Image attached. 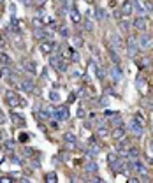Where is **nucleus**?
Returning <instances> with one entry per match:
<instances>
[{"label": "nucleus", "instance_id": "nucleus-37", "mask_svg": "<svg viewBox=\"0 0 153 183\" xmlns=\"http://www.w3.org/2000/svg\"><path fill=\"white\" fill-rule=\"evenodd\" d=\"M4 122H6V116H4V114L0 113V123H4Z\"/></svg>", "mask_w": 153, "mask_h": 183}, {"label": "nucleus", "instance_id": "nucleus-28", "mask_svg": "<svg viewBox=\"0 0 153 183\" xmlns=\"http://www.w3.org/2000/svg\"><path fill=\"white\" fill-rule=\"evenodd\" d=\"M60 35H62V37H69V30H67L65 27L60 28Z\"/></svg>", "mask_w": 153, "mask_h": 183}, {"label": "nucleus", "instance_id": "nucleus-3", "mask_svg": "<svg viewBox=\"0 0 153 183\" xmlns=\"http://www.w3.org/2000/svg\"><path fill=\"white\" fill-rule=\"evenodd\" d=\"M139 46L141 48H151L153 46V39L148 35V33H142V35H139Z\"/></svg>", "mask_w": 153, "mask_h": 183}, {"label": "nucleus", "instance_id": "nucleus-31", "mask_svg": "<svg viewBox=\"0 0 153 183\" xmlns=\"http://www.w3.org/2000/svg\"><path fill=\"white\" fill-rule=\"evenodd\" d=\"M134 120H136L137 123H139V125H141V127H142V123H144V120H142V116H141V114H137V116H136V118H134Z\"/></svg>", "mask_w": 153, "mask_h": 183}, {"label": "nucleus", "instance_id": "nucleus-27", "mask_svg": "<svg viewBox=\"0 0 153 183\" xmlns=\"http://www.w3.org/2000/svg\"><path fill=\"white\" fill-rule=\"evenodd\" d=\"M129 27H130V23L125 21V20H123V21L120 23V28H121V30H129Z\"/></svg>", "mask_w": 153, "mask_h": 183}, {"label": "nucleus", "instance_id": "nucleus-17", "mask_svg": "<svg viewBox=\"0 0 153 183\" xmlns=\"http://www.w3.org/2000/svg\"><path fill=\"white\" fill-rule=\"evenodd\" d=\"M95 16H97V20H107V14H106L102 9H97V11H95Z\"/></svg>", "mask_w": 153, "mask_h": 183}, {"label": "nucleus", "instance_id": "nucleus-32", "mask_svg": "<svg viewBox=\"0 0 153 183\" xmlns=\"http://www.w3.org/2000/svg\"><path fill=\"white\" fill-rule=\"evenodd\" d=\"M39 118H42V120H48V118H49V114L46 113V111H41V114H39Z\"/></svg>", "mask_w": 153, "mask_h": 183}, {"label": "nucleus", "instance_id": "nucleus-18", "mask_svg": "<svg viewBox=\"0 0 153 183\" xmlns=\"http://www.w3.org/2000/svg\"><path fill=\"white\" fill-rule=\"evenodd\" d=\"M107 134H109V132H107L106 127H98V129H97V136H98V137H106Z\"/></svg>", "mask_w": 153, "mask_h": 183}, {"label": "nucleus", "instance_id": "nucleus-21", "mask_svg": "<svg viewBox=\"0 0 153 183\" xmlns=\"http://www.w3.org/2000/svg\"><path fill=\"white\" fill-rule=\"evenodd\" d=\"M109 56H111V58H113V62H115L116 65L120 64V58H118V55L115 53V49H109Z\"/></svg>", "mask_w": 153, "mask_h": 183}, {"label": "nucleus", "instance_id": "nucleus-34", "mask_svg": "<svg viewBox=\"0 0 153 183\" xmlns=\"http://www.w3.org/2000/svg\"><path fill=\"white\" fill-rule=\"evenodd\" d=\"M74 42H76L77 46H81V44H83V41H81V37H77V35H74Z\"/></svg>", "mask_w": 153, "mask_h": 183}, {"label": "nucleus", "instance_id": "nucleus-4", "mask_svg": "<svg viewBox=\"0 0 153 183\" xmlns=\"http://www.w3.org/2000/svg\"><path fill=\"white\" fill-rule=\"evenodd\" d=\"M132 25H134V28H136V30H141V32H144V30H146V20H144L142 16L136 18Z\"/></svg>", "mask_w": 153, "mask_h": 183}, {"label": "nucleus", "instance_id": "nucleus-12", "mask_svg": "<svg viewBox=\"0 0 153 183\" xmlns=\"http://www.w3.org/2000/svg\"><path fill=\"white\" fill-rule=\"evenodd\" d=\"M85 169H86L88 172H97V169H98V167H97V162H88Z\"/></svg>", "mask_w": 153, "mask_h": 183}, {"label": "nucleus", "instance_id": "nucleus-6", "mask_svg": "<svg viewBox=\"0 0 153 183\" xmlns=\"http://www.w3.org/2000/svg\"><path fill=\"white\" fill-rule=\"evenodd\" d=\"M53 48H55V42H53V41H42V42H41V49H42L44 55H49Z\"/></svg>", "mask_w": 153, "mask_h": 183}, {"label": "nucleus", "instance_id": "nucleus-20", "mask_svg": "<svg viewBox=\"0 0 153 183\" xmlns=\"http://www.w3.org/2000/svg\"><path fill=\"white\" fill-rule=\"evenodd\" d=\"M95 74H97L98 79H104V78H106V72L100 69V67H95Z\"/></svg>", "mask_w": 153, "mask_h": 183}, {"label": "nucleus", "instance_id": "nucleus-9", "mask_svg": "<svg viewBox=\"0 0 153 183\" xmlns=\"http://www.w3.org/2000/svg\"><path fill=\"white\" fill-rule=\"evenodd\" d=\"M113 139H116V141H120L121 137H125V129L123 127H116L115 130H113Z\"/></svg>", "mask_w": 153, "mask_h": 183}, {"label": "nucleus", "instance_id": "nucleus-1", "mask_svg": "<svg viewBox=\"0 0 153 183\" xmlns=\"http://www.w3.org/2000/svg\"><path fill=\"white\" fill-rule=\"evenodd\" d=\"M6 100H7V104H9L11 108H18V106H21L23 104L14 92H6Z\"/></svg>", "mask_w": 153, "mask_h": 183}, {"label": "nucleus", "instance_id": "nucleus-11", "mask_svg": "<svg viewBox=\"0 0 153 183\" xmlns=\"http://www.w3.org/2000/svg\"><path fill=\"white\" fill-rule=\"evenodd\" d=\"M111 42H113L115 48H120L121 46V37L118 35V33H113V35H111Z\"/></svg>", "mask_w": 153, "mask_h": 183}, {"label": "nucleus", "instance_id": "nucleus-22", "mask_svg": "<svg viewBox=\"0 0 153 183\" xmlns=\"http://www.w3.org/2000/svg\"><path fill=\"white\" fill-rule=\"evenodd\" d=\"M35 37L37 39H41V41H44V39H46V32H44V30H35Z\"/></svg>", "mask_w": 153, "mask_h": 183}, {"label": "nucleus", "instance_id": "nucleus-13", "mask_svg": "<svg viewBox=\"0 0 153 183\" xmlns=\"http://www.w3.org/2000/svg\"><path fill=\"white\" fill-rule=\"evenodd\" d=\"M129 157H132V158H139V150H137L136 146H130V148H129Z\"/></svg>", "mask_w": 153, "mask_h": 183}, {"label": "nucleus", "instance_id": "nucleus-15", "mask_svg": "<svg viewBox=\"0 0 153 183\" xmlns=\"http://www.w3.org/2000/svg\"><path fill=\"white\" fill-rule=\"evenodd\" d=\"M65 141H67V143H71V146H74V143H76V136L72 134V132H67V134H65Z\"/></svg>", "mask_w": 153, "mask_h": 183}, {"label": "nucleus", "instance_id": "nucleus-25", "mask_svg": "<svg viewBox=\"0 0 153 183\" xmlns=\"http://www.w3.org/2000/svg\"><path fill=\"white\" fill-rule=\"evenodd\" d=\"M85 28H86L88 32H92L93 30V23L90 21V20H85Z\"/></svg>", "mask_w": 153, "mask_h": 183}, {"label": "nucleus", "instance_id": "nucleus-16", "mask_svg": "<svg viewBox=\"0 0 153 183\" xmlns=\"http://www.w3.org/2000/svg\"><path fill=\"white\" fill-rule=\"evenodd\" d=\"M25 69H27L30 74H35V72H37V69H35V65H33L32 62H27V64H25Z\"/></svg>", "mask_w": 153, "mask_h": 183}, {"label": "nucleus", "instance_id": "nucleus-23", "mask_svg": "<svg viewBox=\"0 0 153 183\" xmlns=\"http://www.w3.org/2000/svg\"><path fill=\"white\" fill-rule=\"evenodd\" d=\"M0 62H4L6 65H9V64H11V58H9L6 53H0Z\"/></svg>", "mask_w": 153, "mask_h": 183}, {"label": "nucleus", "instance_id": "nucleus-30", "mask_svg": "<svg viewBox=\"0 0 153 183\" xmlns=\"http://www.w3.org/2000/svg\"><path fill=\"white\" fill-rule=\"evenodd\" d=\"M120 78H121V70L118 67H115V79H120Z\"/></svg>", "mask_w": 153, "mask_h": 183}, {"label": "nucleus", "instance_id": "nucleus-38", "mask_svg": "<svg viewBox=\"0 0 153 183\" xmlns=\"http://www.w3.org/2000/svg\"><path fill=\"white\" fill-rule=\"evenodd\" d=\"M23 4H25V6H30V4H32V0H21Z\"/></svg>", "mask_w": 153, "mask_h": 183}, {"label": "nucleus", "instance_id": "nucleus-29", "mask_svg": "<svg viewBox=\"0 0 153 183\" xmlns=\"http://www.w3.org/2000/svg\"><path fill=\"white\" fill-rule=\"evenodd\" d=\"M113 123H115L116 127H121V118H120V116H115V120H113Z\"/></svg>", "mask_w": 153, "mask_h": 183}, {"label": "nucleus", "instance_id": "nucleus-2", "mask_svg": "<svg viewBox=\"0 0 153 183\" xmlns=\"http://www.w3.org/2000/svg\"><path fill=\"white\" fill-rule=\"evenodd\" d=\"M53 118L55 120H67L69 118V109H67V106H58V108L53 111Z\"/></svg>", "mask_w": 153, "mask_h": 183}, {"label": "nucleus", "instance_id": "nucleus-39", "mask_svg": "<svg viewBox=\"0 0 153 183\" xmlns=\"http://www.w3.org/2000/svg\"><path fill=\"white\" fill-rule=\"evenodd\" d=\"M0 2H2V0H0Z\"/></svg>", "mask_w": 153, "mask_h": 183}, {"label": "nucleus", "instance_id": "nucleus-8", "mask_svg": "<svg viewBox=\"0 0 153 183\" xmlns=\"http://www.w3.org/2000/svg\"><path fill=\"white\" fill-rule=\"evenodd\" d=\"M130 130H132V134H134V136L141 137V134H142V127H141L139 123H137L136 120H132V123H130Z\"/></svg>", "mask_w": 153, "mask_h": 183}, {"label": "nucleus", "instance_id": "nucleus-24", "mask_svg": "<svg viewBox=\"0 0 153 183\" xmlns=\"http://www.w3.org/2000/svg\"><path fill=\"white\" fill-rule=\"evenodd\" d=\"M46 181H48V183L56 181V174H55V172H49V174H46Z\"/></svg>", "mask_w": 153, "mask_h": 183}, {"label": "nucleus", "instance_id": "nucleus-14", "mask_svg": "<svg viewBox=\"0 0 153 183\" xmlns=\"http://www.w3.org/2000/svg\"><path fill=\"white\" fill-rule=\"evenodd\" d=\"M71 18H72V21H74V23L81 21V16H79V12H77L76 9H71Z\"/></svg>", "mask_w": 153, "mask_h": 183}, {"label": "nucleus", "instance_id": "nucleus-33", "mask_svg": "<svg viewBox=\"0 0 153 183\" xmlns=\"http://www.w3.org/2000/svg\"><path fill=\"white\" fill-rule=\"evenodd\" d=\"M33 27H35V28H39V27H42V23L39 21V18H35V20H33Z\"/></svg>", "mask_w": 153, "mask_h": 183}, {"label": "nucleus", "instance_id": "nucleus-35", "mask_svg": "<svg viewBox=\"0 0 153 183\" xmlns=\"http://www.w3.org/2000/svg\"><path fill=\"white\" fill-rule=\"evenodd\" d=\"M116 158H118V155H115V153H113V155H109V164H111V162H115Z\"/></svg>", "mask_w": 153, "mask_h": 183}, {"label": "nucleus", "instance_id": "nucleus-36", "mask_svg": "<svg viewBox=\"0 0 153 183\" xmlns=\"http://www.w3.org/2000/svg\"><path fill=\"white\" fill-rule=\"evenodd\" d=\"M51 100H58V93H51Z\"/></svg>", "mask_w": 153, "mask_h": 183}, {"label": "nucleus", "instance_id": "nucleus-5", "mask_svg": "<svg viewBox=\"0 0 153 183\" xmlns=\"http://www.w3.org/2000/svg\"><path fill=\"white\" fill-rule=\"evenodd\" d=\"M132 11H134V7H132V2H130V0H125V2L121 4V14H123V16H130Z\"/></svg>", "mask_w": 153, "mask_h": 183}, {"label": "nucleus", "instance_id": "nucleus-19", "mask_svg": "<svg viewBox=\"0 0 153 183\" xmlns=\"http://www.w3.org/2000/svg\"><path fill=\"white\" fill-rule=\"evenodd\" d=\"M49 64H51V67H58V65H60V56H51V58H49Z\"/></svg>", "mask_w": 153, "mask_h": 183}, {"label": "nucleus", "instance_id": "nucleus-26", "mask_svg": "<svg viewBox=\"0 0 153 183\" xmlns=\"http://www.w3.org/2000/svg\"><path fill=\"white\" fill-rule=\"evenodd\" d=\"M58 69H60L62 72H67V69H69V67H67V62H65V60H63V62H60V65H58Z\"/></svg>", "mask_w": 153, "mask_h": 183}, {"label": "nucleus", "instance_id": "nucleus-7", "mask_svg": "<svg viewBox=\"0 0 153 183\" xmlns=\"http://www.w3.org/2000/svg\"><path fill=\"white\" fill-rule=\"evenodd\" d=\"M132 167H134V169H136L137 172H141L142 176H146L148 174V171H146V167L142 166V162H139V158H136V160L132 162Z\"/></svg>", "mask_w": 153, "mask_h": 183}, {"label": "nucleus", "instance_id": "nucleus-10", "mask_svg": "<svg viewBox=\"0 0 153 183\" xmlns=\"http://www.w3.org/2000/svg\"><path fill=\"white\" fill-rule=\"evenodd\" d=\"M21 88L25 92H33V83L30 79H25V81H21Z\"/></svg>", "mask_w": 153, "mask_h": 183}]
</instances>
